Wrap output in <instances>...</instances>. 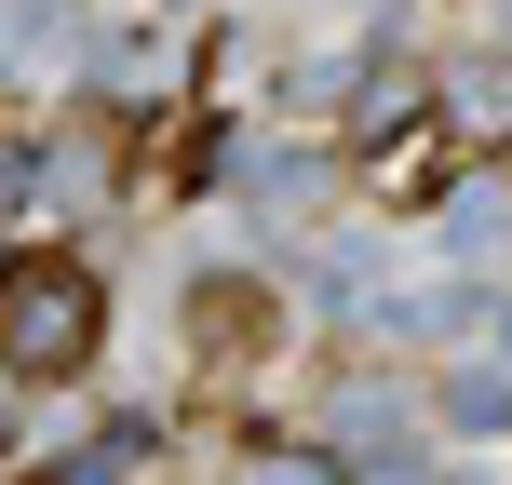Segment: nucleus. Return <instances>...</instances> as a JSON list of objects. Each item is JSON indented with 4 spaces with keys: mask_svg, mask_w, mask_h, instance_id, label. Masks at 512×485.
I'll use <instances>...</instances> for the list:
<instances>
[{
    "mask_svg": "<svg viewBox=\"0 0 512 485\" xmlns=\"http://www.w3.org/2000/svg\"><path fill=\"white\" fill-rule=\"evenodd\" d=\"M108 337V297L81 256H0V364L14 378H81Z\"/></svg>",
    "mask_w": 512,
    "mask_h": 485,
    "instance_id": "obj_1",
    "label": "nucleus"
},
{
    "mask_svg": "<svg viewBox=\"0 0 512 485\" xmlns=\"http://www.w3.org/2000/svg\"><path fill=\"white\" fill-rule=\"evenodd\" d=\"M189 324H203V364H243L256 337H270V297H256V283H203Z\"/></svg>",
    "mask_w": 512,
    "mask_h": 485,
    "instance_id": "obj_2",
    "label": "nucleus"
}]
</instances>
